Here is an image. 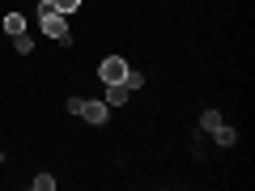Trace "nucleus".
Here are the masks:
<instances>
[{
    "instance_id": "nucleus-3",
    "label": "nucleus",
    "mask_w": 255,
    "mask_h": 191,
    "mask_svg": "<svg viewBox=\"0 0 255 191\" xmlns=\"http://www.w3.org/2000/svg\"><path fill=\"white\" fill-rule=\"evenodd\" d=\"M98 77H102V85H115V81H124V77H128V64H124V55H107V60L98 64Z\"/></svg>"
},
{
    "instance_id": "nucleus-8",
    "label": "nucleus",
    "mask_w": 255,
    "mask_h": 191,
    "mask_svg": "<svg viewBox=\"0 0 255 191\" xmlns=\"http://www.w3.org/2000/svg\"><path fill=\"white\" fill-rule=\"evenodd\" d=\"M51 9L68 17V13H77V9H81V0H51Z\"/></svg>"
},
{
    "instance_id": "nucleus-11",
    "label": "nucleus",
    "mask_w": 255,
    "mask_h": 191,
    "mask_svg": "<svg viewBox=\"0 0 255 191\" xmlns=\"http://www.w3.org/2000/svg\"><path fill=\"white\" fill-rule=\"evenodd\" d=\"M124 85H128V90H140V85H145V77H140V73H132V68H128V77H124Z\"/></svg>"
},
{
    "instance_id": "nucleus-9",
    "label": "nucleus",
    "mask_w": 255,
    "mask_h": 191,
    "mask_svg": "<svg viewBox=\"0 0 255 191\" xmlns=\"http://www.w3.org/2000/svg\"><path fill=\"white\" fill-rule=\"evenodd\" d=\"M30 187H34V191H51V187H55V179H51V174H38Z\"/></svg>"
},
{
    "instance_id": "nucleus-2",
    "label": "nucleus",
    "mask_w": 255,
    "mask_h": 191,
    "mask_svg": "<svg viewBox=\"0 0 255 191\" xmlns=\"http://www.w3.org/2000/svg\"><path fill=\"white\" fill-rule=\"evenodd\" d=\"M77 115H81L85 123H107V119H111V106H107L102 98H81V102H77Z\"/></svg>"
},
{
    "instance_id": "nucleus-5",
    "label": "nucleus",
    "mask_w": 255,
    "mask_h": 191,
    "mask_svg": "<svg viewBox=\"0 0 255 191\" xmlns=\"http://www.w3.org/2000/svg\"><path fill=\"white\" fill-rule=\"evenodd\" d=\"M4 34H9V38L26 34V17H21V13H9V17H4Z\"/></svg>"
},
{
    "instance_id": "nucleus-6",
    "label": "nucleus",
    "mask_w": 255,
    "mask_h": 191,
    "mask_svg": "<svg viewBox=\"0 0 255 191\" xmlns=\"http://www.w3.org/2000/svg\"><path fill=\"white\" fill-rule=\"evenodd\" d=\"M213 136H217V145H221V149H230V145L238 140V132H234V127H226V123H221L217 132H213Z\"/></svg>"
},
{
    "instance_id": "nucleus-7",
    "label": "nucleus",
    "mask_w": 255,
    "mask_h": 191,
    "mask_svg": "<svg viewBox=\"0 0 255 191\" xmlns=\"http://www.w3.org/2000/svg\"><path fill=\"white\" fill-rule=\"evenodd\" d=\"M200 127H204V132H217V127H221V110H204V115H200Z\"/></svg>"
},
{
    "instance_id": "nucleus-10",
    "label": "nucleus",
    "mask_w": 255,
    "mask_h": 191,
    "mask_svg": "<svg viewBox=\"0 0 255 191\" xmlns=\"http://www.w3.org/2000/svg\"><path fill=\"white\" fill-rule=\"evenodd\" d=\"M13 47H17V55H26L30 47H34V38H30V34H17V38H13Z\"/></svg>"
},
{
    "instance_id": "nucleus-4",
    "label": "nucleus",
    "mask_w": 255,
    "mask_h": 191,
    "mask_svg": "<svg viewBox=\"0 0 255 191\" xmlns=\"http://www.w3.org/2000/svg\"><path fill=\"white\" fill-rule=\"evenodd\" d=\"M128 98H132V90H128L124 81H115V85H107V98H102V102H107V106H124Z\"/></svg>"
},
{
    "instance_id": "nucleus-1",
    "label": "nucleus",
    "mask_w": 255,
    "mask_h": 191,
    "mask_svg": "<svg viewBox=\"0 0 255 191\" xmlns=\"http://www.w3.org/2000/svg\"><path fill=\"white\" fill-rule=\"evenodd\" d=\"M38 26H43L47 38H55V43H68V17L55 9H38Z\"/></svg>"
}]
</instances>
